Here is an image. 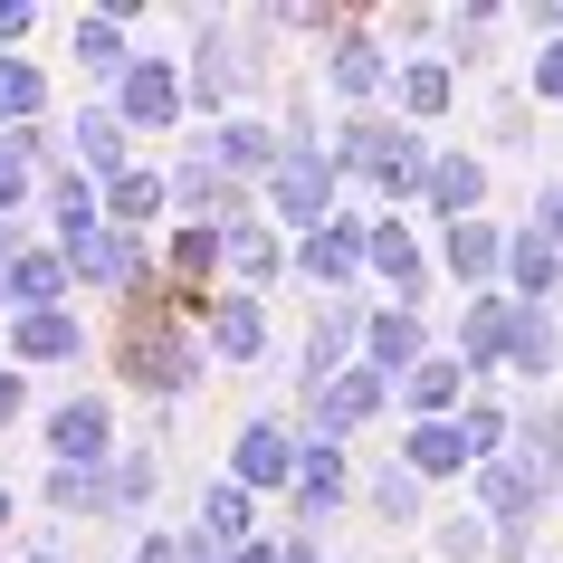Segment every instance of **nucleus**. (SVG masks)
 <instances>
[{"instance_id": "51", "label": "nucleus", "mask_w": 563, "mask_h": 563, "mask_svg": "<svg viewBox=\"0 0 563 563\" xmlns=\"http://www.w3.org/2000/svg\"><path fill=\"white\" fill-rule=\"evenodd\" d=\"M0 325H10V287H0Z\"/></svg>"}, {"instance_id": "32", "label": "nucleus", "mask_w": 563, "mask_h": 563, "mask_svg": "<svg viewBox=\"0 0 563 563\" xmlns=\"http://www.w3.org/2000/svg\"><path fill=\"white\" fill-rule=\"evenodd\" d=\"M277 163H287V134H277V115H230V124H220V173H230L239 191H258Z\"/></svg>"}, {"instance_id": "47", "label": "nucleus", "mask_w": 563, "mask_h": 563, "mask_svg": "<svg viewBox=\"0 0 563 563\" xmlns=\"http://www.w3.org/2000/svg\"><path fill=\"white\" fill-rule=\"evenodd\" d=\"M277 563H334V554H325V534H306V526H287V534H277Z\"/></svg>"}, {"instance_id": "3", "label": "nucleus", "mask_w": 563, "mask_h": 563, "mask_svg": "<svg viewBox=\"0 0 563 563\" xmlns=\"http://www.w3.org/2000/svg\"><path fill=\"white\" fill-rule=\"evenodd\" d=\"M334 210H344V173H334V153H287V163L258 181V220L277 239H316Z\"/></svg>"}, {"instance_id": "20", "label": "nucleus", "mask_w": 563, "mask_h": 563, "mask_svg": "<svg viewBox=\"0 0 563 563\" xmlns=\"http://www.w3.org/2000/svg\"><path fill=\"white\" fill-rule=\"evenodd\" d=\"M468 106V77L449 58H401V77H391V115L411 124V134H449V115Z\"/></svg>"}, {"instance_id": "54", "label": "nucleus", "mask_w": 563, "mask_h": 563, "mask_svg": "<svg viewBox=\"0 0 563 563\" xmlns=\"http://www.w3.org/2000/svg\"><path fill=\"white\" fill-rule=\"evenodd\" d=\"M0 563H10V554H0Z\"/></svg>"}, {"instance_id": "12", "label": "nucleus", "mask_w": 563, "mask_h": 563, "mask_svg": "<svg viewBox=\"0 0 563 563\" xmlns=\"http://www.w3.org/2000/svg\"><path fill=\"white\" fill-rule=\"evenodd\" d=\"M363 267H373V210H334L316 239H297V277L316 297H363Z\"/></svg>"}, {"instance_id": "28", "label": "nucleus", "mask_w": 563, "mask_h": 563, "mask_svg": "<svg viewBox=\"0 0 563 563\" xmlns=\"http://www.w3.org/2000/svg\"><path fill=\"white\" fill-rule=\"evenodd\" d=\"M468 391H477V383H468V363L440 344V354L420 363L411 383H391V411H401V420H459V411H468Z\"/></svg>"}, {"instance_id": "25", "label": "nucleus", "mask_w": 563, "mask_h": 563, "mask_svg": "<svg viewBox=\"0 0 563 563\" xmlns=\"http://www.w3.org/2000/svg\"><path fill=\"white\" fill-rule=\"evenodd\" d=\"M277 277H297V239H277L258 210H249V220H230V277H220V287H239V297H267Z\"/></svg>"}, {"instance_id": "49", "label": "nucleus", "mask_w": 563, "mask_h": 563, "mask_svg": "<svg viewBox=\"0 0 563 563\" xmlns=\"http://www.w3.org/2000/svg\"><path fill=\"white\" fill-rule=\"evenodd\" d=\"M10 526H20V487L0 477V554H20V534H10Z\"/></svg>"}, {"instance_id": "14", "label": "nucleus", "mask_w": 563, "mask_h": 563, "mask_svg": "<svg viewBox=\"0 0 563 563\" xmlns=\"http://www.w3.org/2000/svg\"><path fill=\"white\" fill-rule=\"evenodd\" d=\"M440 306H401V297H373V325H363V363L383 373V383H411L420 363L440 354Z\"/></svg>"}, {"instance_id": "7", "label": "nucleus", "mask_w": 563, "mask_h": 563, "mask_svg": "<svg viewBox=\"0 0 563 563\" xmlns=\"http://www.w3.org/2000/svg\"><path fill=\"white\" fill-rule=\"evenodd\" d=\"M363 287H383L401 306L440 297V249H430V230H420L411 210H373V267H363Z\"/></svg>"}, {"instance_id": "13", "label": "nucleus", "mask_w": 563, "mask_h": 563, "mask_svg": "<svg viewBox=\"0 0 563 563\" xmlns=\"http://www.w3.org/2000/svg\"><path fill=\"white\" fill-rule=\"evenodd\" d=\"M497 201V163L477 144H449L440 134V163H430V191H420V230H459V220H487Z\"/></svg>"}, {"instance_id": "50", "label": "nucleus", "mask_w": 563, "mask_h": 563, "mask_svg": "<svg viewBox=\"0 0 563 563\" xmlns=\"http://www.w3.org/2000/svg\"><path fill=\"white\" fill-rule=\"evenodd\" d=\"M526 30H534V38H563V0H534V10H526Z\"/></svg>"}, {"instance_id": "5", "label": "nucleus", "mask_w": 563, "mask_h": 563, "mask_svg": "<svg viewBox=\"0 0 563 563\" xmlns=\"http://www.w3.org/2000/svg\"><path fill=\"white\" fill-rule=\"evenodd\" d=\"M297 459H306V440H297V411H277V401H258V411L239 420L230 430V468L220 477H239V487H249V497H277L287 506V487H297Z\"/></svg>"}, {"instance_id": "38", "label": "nucleus", "mask_w": 563, "mask_h": 563, "mask_svg": "<svg viewBox=\"0 0 563 563\" xmlns=\"http://www.w3.org/2000/svg\"><path fill=\"white\" fill-rule=\"evenodd\" d=\"M420 554H430V563H487V554H497V526H487L477 506H449V516H430Z\"/></svg>"}, {"instance_id": "33", "label": "nucleus", "mask_w": 563, "mask_h": 563, "mask_svg": "<svg viewBox=\"0 0 563 563\" xmlns=\"http://www.w3.org/2000/svg\"><path fill=\"white\" fill-rule=\"evenodd\" d=\"M506 297L516 306H563V249L534 239L526 220H516V239H506Z\"/></svg>"}, {"instance_id": "48", "label": "nucleus", "mask_w": 563, "mask_h": 563, "mask_svg": "<svg viewBox=\"0 0 563 563\" xmlns=\"http://www.w3.org/2000/svg\"><path fill=\"white\" fill-rule=\"evenodd\" d=\"M10 563H77V554H67V534H38V544H20Z\"/></svg>"}, {"instance_id": "31", "label": "nucleus", "mask_w": 563, "mask_h": 563, "mask_svg": "<svg viewBox=\"0 0 563 563\" xmlns=\"http://www.w3.org/2000/svg\"><path fill=\"white\" fill-rule=\"evenodd\" d=\"M191 534L201 544H258V497L239 487V477H201V497H191Z\"/></svg>"}, {"instance_id": "41", "label": "nucleus", "mask_w": 563, "mask_h": 563, "mask_svg": "<svg viewBox=\"0 0 563 563\" xmlns=\"http://www.w3.org/2000/svg\"><path fill=\"white\" fill-rule=\"evenodd\" d=\"M0 220H38V173L20 163L10 134H0Z\"/></svg>"}, {"instance_id": "26", "label": "nucleus", "mask_w": 563, "mask_h": 563, "mask_svg": "<svg viewBox=\"0 0 563 563\" xmlns=\"http://www.w3.org/2000/svg\"><path fill=\"white\" fill-rule=\"evenodd\" d=\"M67 58H77L87 96H106L124 67H134V20H124V10H87V20L67 30Z\"/></svg>"}, {"instance_id": "39", "label": "nucleus", "mask_w": 563, "mask_h": 563, "mask_svg": "<svg viewBox=\"0 0 563 563\" xmlns=\"http://www.w3.org/2000/svg\"><path fill=\"white\" fill-rule=\"evenodd\" d=\"M38 506H48V516H96V526H106V468H38Z\"/></svg>"}, {"instance_id": "11", "label": "nucleus", "mask_w": 563, "mask_h": 563, "mask_svg": "<svg viewBox=\"0 0 563 563\" xmlns=\"http://www.w3.org/2000/svg\"><path fill=\"white\" fill-rule=\"evenodd\" d=\"M297 440H306V430H297ZM354 506H363V468H354V449L306 440V459H297V487H287V526L325 534L334 516H354Z\"/></svg>"}, {"instance_id": "53", "label": "nucleus", "mask_w": 563, "mask_h": 563, "mask_svg": "<svg viewBox=\"0 0 563 563\" xmlns=\"http://www.w3.org/2000/svg\"><path fill=\"white\" fill-rule=\"evenodd\" d=\"M554 391H563V373H554Z\"/></svg>"}, {"instance_id": "42", "label": "nucleus", "mask_w": 563, "mask_h": 563, "mask_svg": "<svg viewBox=\"0 0 563 563\" xmlns=\"http://www.w3.org/2000/svg\"><path fill=\"white\" fill-rule=\"evenodd\" d=\"M526 96H534V115H563V38H544V48H534Z\"/></svg>"}, {"instance_id": "8", "label": "nucleus", "mask_w": 563, "mask_h": 563, "mask_svg": "<svg viewBox=\"0 0 563 563\" xmlns=\"http://www.w3.org/2000/svg\"><path fill=\"white\" fill-rule=\"evenodd\" d=\"M106 106L124 115V134L144 144V134H181L191 124V96H181V58H163V48H134V67H124L115 87H106Z\"/></svg>"}, {"instance_id": "16", "label": "nucleus", "mask_w": 563, "mask_h": 563, "mask_svg": "<svg viewBox=\"0 0 563 563\" xmlns=\"http://www.w3.org/2000/svg\"><path fill=\"white\" fill-rule=\"evenodd\" d=\"M440 344L468 363L477 391H497V383H506V354H516V297H459Z\"/></svg>"}, {"instance_id": "29", "label": "nucleus", "mask_w": 563, "mask_h": 563, "mask_svg": "<svg viewBox=\"0 0 563 563\" xmlns=\"http://www.w3.org/2000/svg\"><path fill=\"white\" fill-rule=\"evenodd\" d=\"M173 487V468H163V449H144V440H124V459L106 468V526H144L153 516V497Z\"/></svg>"}, {"instance_id": "44", "label": "nucleus", "mask_w": 563, "mask_h": 563, "mask_svg": "<svg viewBox=\"0 0 563 563\" xmlns=\"http://www.w3.org/2000/svg\"><path fill=\"white\" fill-rule=\"evenodd\" d=\"M526 230L563 249V173H544V181H534V201H526Z\"/></svg>"}, {"instance_id": "45", "label": "nucleus", "mask_w": 563, "mask_h": 563, "mask_svg": "<svg viewBox=\"0 0 563 563\" xmlns=\"http://www.w3.org/2000/svg\"><path fill=\"white\" fill-rule=\"evenodd\" d=\"M124 563H181V526H134L124 534Z\"/></svg>"}, {"instance_id": "34", "label": "nucleus", "mask_w": 563, "mask_h": 563, "mask_svg": "<svg viewBox=\"0 0 563 563\" xmlns=\"http://www.w3.org/2000/svg\"><path fill=\"white\" fill-rule=\"evenodd\" d=\"M506 0H468V10H449V38H440V58L459 67V77H477V67L497 58V38H506Z\"/></svg>"}, {"instance_id": "27", "label": "nucleus", "mask_w": 563, "mask_h": 563, "mask_svg": "<svg viewBox=\"0 0 563 563\" xmlns=\"http://www.w3.org/2000/svg\"><path fill=\"white\" fill-rule=\"evenodd\" d=\"M363 516L383 534H430V487H420L401 459H373V468H363Z\"/></svg>"}, {"instance_id": "52", "label": "nucleus", "mask_w": 563, "mask_h": 563, "mask_svg": "<svg viewBox=\"0 0 563 563\" xmlns=\"http://www.w3.org/2000/svg\"><path fill=\"white\" fill-rule=\"evenodd\" d=\"M544 563H563V554H544Z\"/></svg>"}, {"instance_id": "9", "label": "nucleus", "mask_w": 563, "mask_h": 563, "mask_svg": "<svg viewBox=\"0 0 563 563\" xmlns=\"http://www.w3.org/2000/svg\"><path fill=\"white\" fill-rule=\"evenodd\" d=\"M0 354L20 363V373H77V363H96L106 344H96L87 306H38V316H10V325H0Z\"/></svg>"}, {"instance_id": "24", "label": "nucleus", "mask_w": 563, "mask_h": 563, "mask_svg": "<svg viewBox=\"0 0 563 563\" xmlns=\"http://www.w3.org/2000/svg\"><path fill=\"white\" fill-rule=\"evenodd\" d=\"M163 277H173L181 297H220V277H230V230L173 220V230H163Z\"/></svg>"}, {"instance_id": "19", "label": "nucleus", "mask_w": 563, "mask_h": 563, "mask_svg": "<svg viewBox=\"0 0 563 563\" xmlns=\"http://www.w3.org/2000/svg\"><path fill=\"white\" fill-rule=\"evenodd\" d=\"M58 124H67V163H77L96 191H106L115 173H134V163H144V153H134V134H124V115L106 106V96H77Z\"/></svg>"}, {"instance_id": "23", "label": "nucleus", "mask_w": 563, "mask_h": 563, "mask_svg": "<svg viewBox=\"0 0 563 563\" xmlns=\"http://www.w3.org/2000/svg\"><path fill=\"white\" fill-rule=\"evenodd\" d=\"M106 230H124V239L173 230V163H134V173L106 181Z\"/></svg>"}, {"instance_id": "2", "label": "nucleus", "mask_w": 563, "mask_h": 563, "mask_svg": "<svg viewBox=\"0 0 563 563\" xmlns=\"http://www.w3.org/2000/svg\"><path fill=\"white\" fill-rule=\"evenodd\" d=\"M124 459V401L115 383H77L38 411V468H115Z\"/></svg>"}, {"instance_id": "4", "label": "nucleus", "mask_w": 563, "mask_h": 563, "mask_svg": "<svg viewBox=\"0 0 563 563\" xmlns=\"http://www.w3.org/2000/svg\"><path fill=\"white\" fill-rule=\"evenodd\" d=\"M363 325H373V297H316L297 354H287V391L306 401V391H325L344 363H363Z\"/></svg>"}, {"instance_id": "30", "label": "nucleus", "mask_w": 563, "mask_h": 563, "mask_svg": "<svg viewBox=\"0 0 563 563\" xmlns=\"http://www.w3.org/2000/svg\"><path fill=\"white\" fill-rule=\"evenodd\" d=\"M0 287H10V316H38V306H77V277H67V249H58V239H30V249H20V267H10Z\"/></svg>"}, {"instance_id": "22", "label": "nucleus", "mask_w": 563, "mask_h": 563, "mask_svg": "<svg viewBox=\"0 0 563 563\" xmlns=\"http://www.w3.org/2000/svg\"><path fill=\"white\" fill-rule=\"evenodd\" d=\"M430 163H440V134H411V124H401V134L383 144V163H373L354 191H363L373 210H420V191H430Z\"/></svg>"}, {"instance_id": "21", "label": "nucleus", "mask_w": 563, "mask_h": 563, "mask_svg": "<svg viewBox=\"0 0 563 563\" xmlns=\"http://www.w3.org/2000/svg\"><path fill=\"white\" fill-rule=\"evenodd\" d=\"M391 459H401L430 497L477 477V449H468V430H459V420H401V449H391Z\"/></svg>"}, {"instance_id": "37", "label": "nucleus", "mask_w": 563, "mask_h": 563, "mask_svg": "<svg viewBox=\"0 0 563 563\" xmlns=\"http://www.w3.org/2000/svg\"><path fill=\"white\" fill-rule=\"evenodd\" d=\"M516 459H534L563 487V391H526L516 401Z\"/></svg>"}, {"instance_id": "43", "label": "nucleus", "mask_w": 563, "mask_h": 563, "mask_svg": "<svg viewBox=\"0 0 563 563\" xmlns=\"http://www.w3.org/2000/svg\"><path fill=\"white\" fill-rule=\"evenodd\" d=\"M38 0H0V58H30V38H38Z\"/></svg>"}, {"instance_id": "18", "label": "nucleus", "mask_w": 563, "mask_h": 563, "mask_svg": "<svg viewBox=\"0 0 563 563\" xmlns=\"http://www.w3.org/2000/svg\"><path fill=\"white\" fill-rule=\"evenodd\" d=\"M506 220L487 210V220H459V230H430V249H440V277L459 287V297H506Z\"/></svg>"}, {"instance_id": "6", "label": "nucleus", "mask_w": 563, "mask_h": 563, "mask_svg": "<svg viewBox=\"0 0 563 563\" xmlns=\"http://www.w3.org/2000/svg\"><path fill=\"white\" fill-rule=\"evenodd\" d=\"M391 77H401V58L383 48V30H373V20H354V30L316 58V87H325L334 115H383V106H391Z\"/></svg>"}, {"instance_id": "46", "label": "nucleus", "mask_w": 563, "mask_h": 563, "mask_svg": "<svg viewBox=\"0 0 563 563\" xmlns=\"http://www.w3.org/2000/svg\"><path fill=\"white\" fill-rule=\"evenodd\" d=\"M20 420H30V373L0 354V430H20Z\"/></svg>"}, {"instance_id": "1", "label": "nucleus", "mask_w": 563, "mask_h": 563, "mask_svg": "<svg viewBox=\"0 0 563 563\" xmlns=\"http://www.w3.org/2000/svg\"><path fill=\"white\" fill-rule=\"evenodd\" d=\"M106 373H115V401H144V411H181V401H201V383L220 373L201 344V325L173 306H115V325H106Z\"/></svg>"}, {"instance_id": "17", "label": "nucleus", "mask_w": 563, "mask_h": 563, "mask_svg": "<svg viewBox=\"0 0 563 563\" xmlns=\"http://www.w3.org/2000/svg\"><path fill=\"white\" fill-rule=\"evenodd\" d=\"M201 344L220 373H267L277 363V316H267V297H239V287H220L201 316Z\"/></svg>"}, {"instance_id": "35", "label": "nucleus", "mask_w": 563, "mask_h": 563, "mask_svg": "<svg viewBox=\"0 0 563 563\" xmlns=\"http://www.w3.org/2000/svg\"><path fill=\"white\" fill-rule=\"evenodd\" d=\"M58 115V87L38 58H0V134H30V124Z\"/></svg>"}, {"instance_id": "36", "label": "nucleus", "mask_w": 563, "mask_h": 563, "mask_svg": "<svg viewBox=\"0 0 563 563\" xmlns=\"http://www.w3.org/2000/svg\"><path fill=\"white\" fill-rule=\"evenodd\" d=\"M506 153H534V96L526 77H487V163Z\"/></svg>"}, {"instance_id": "15", "label": "nucleus", "mask_w": 563, "mask_h": 563, "mask_svg": "<svg viewBox=\"0 0 563 563\" xmlns=\"http://www.w3.org/2000/svg\"><path fill=\"white\" fill-rule=\"evenodd\" d=\"M468 506L487 516V526H534V534H544V516L563 506V487L534 468V459H516V449H506V459H487V468L468 477Z\"/></svg>"}, {"instance_id": "10", "label": "nucleus", "mask_w": 563, "mask_h": 563, "mask_svg": "<svg viewBox=\"0 0 563 563\" xmlns=\"http://www.w3.org/2000/svg\"><path fill=\"white\" fill-rule=\"evenodd\" d=\"M383 411H391V383L373 373V363H344V373H334L325 391H306V401H297V430H306V440L354 449V440H363V430H373Z\"/></svg>"}, {"instance_id": "40", "label": "nucleus", "mask_w": 563, "mask_h": 563, "mask_svg": "<svg viewBox=\"0 0 563 563\" xmlns=\"http://www.w3.org/2000/svg\"><path fill=\"white\" fill-rule=\"evenodd\" d=\"M459 430H468L477 468H487V459H506V449H516V401H497V391H468V411H459Z\"/></svg>"}]
</instances>
